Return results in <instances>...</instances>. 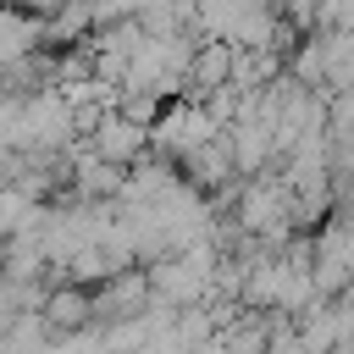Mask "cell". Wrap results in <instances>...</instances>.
<instances>
[{
	"instance_id": "6da1fadb",
	"label": "cell",
	"mask_w": 354,
	"mask_h": 354,
	"mask_svg": "<svg viewBox=\"0 0 354 354\" xmlns=\"http://www.w3.org/2000/svg\"><path fill=\"white\" fill-rule=\"evenodd\" d=\"M149 277L144 271H122L111 282L94 288V332H111V326H127L138 315H149Z\"/></svg>"
},
{
	"instance_id": "7a4b0ae2",
	"label": "cell",
	"mask_w": 354,
	"mask_h": 354,
	"mask_svg": "<svg viewBox=\"0 0 354 354\" xmlns=\"http://www.w3.org/2000/svg\"><path fill=\"white\" fill-rule=\"evenodd\" d=\"M88 155H100V160L133 171V166L149 155V127H138V122L122 116V111H105V116L94 122V133H88Z\"/></svg>"
},
{
	"instance_id": "5b68a950",
	"label": "cell",
	"mask_w": 354,
	"mask_h": 354,
	"mask_svg": "<svg viewBox=\"0 0 354 354\" xmlns=\"http://www.w3.org/2000/svg\"><path fill=\"white\" fill-rule=\"evenodd\" d=\"M0 277H6V243H0Z\"/></svg>"
},
{
	"instance_id": "3957f363",
	"label": "cell",
	"mask_w": 354,
	"mask_h": 354,
	"mask_svg": "<svg viewBox=\"0 0 354 354\" xmlns=\"http://www.w3.org/2000/svg\"><path fill=\"white\" fill-rule=\"evenodd\" d=\"M39 315H44L50 337H83V332H94V288L61 282V288H50V299H44Z\"/></svg>"
},
{
	"instance_id": "277c9868",
	"label": "cell",
	"mask_w": 354,
	"mask_h": 354,
	"mask_svg": "<svg viewBox=\"0 0 354 354\" xmlns=\"http://www.w3.org/2000/svg\"><path fill=\"white\" fill-rule=\"evenodd\" d=\"M39 50H44V17L0 6V66H17L28 55H39Z\"/></svg>"
}]
</instances>
